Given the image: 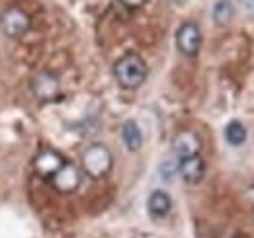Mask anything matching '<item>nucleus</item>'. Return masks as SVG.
<instances>
[{"instance_id": "1", "label": "nucleus", "mask_w": 254, "mask_h": 238, "mask_svg": "<svg viewBox=\"0 0 254 238\" xmlns=\"http://www.w3.org/2000/svg\"><path fill=\"white\" fill-rule=\"evenodd\" d=\"M114 76L124 90L139 88L147 78V62L137 53H126L114 64Z\"/></svg>"}, {"instance_id": "2", "label": "nucleus", "mask_w": 254, "mask_h": 238, "mask_svg": "<svg viewBox=\"0 0 254 238\" xmlns=\"http://www.w3.org/2000/svg\"><path fill=\"white\" fill-rule=\"evenodd\" d=\"M114 166V156L108 147L96 143V145H90L88 149L84 150L82 154V170L86 172V176L90 178H104L110 174Z\"/></svg>"}, {"instance_id": "3", "label": "nucleus", "mask_w": 254, "mask_h": 238, "mask_svg": "<svg viewBox=\"0 0 254 238\" xmlns=\"http://www.w3.org/2000/svg\"><path fill=\"white\" fill-rule=\"evenodd\" d=\"M0 28L10 37H20V35H26L30 31L32 20L22 8L10 6L0 14Z\"/></svg>"}, {"instance_id": "4", "label": "nucleus", "mask_w": 254, "mask_h": 238, "mask_svg": "<svg viewBox=\"0 0 254 238\" xmlns=\"http://www.w3.org/2000/svg\"><path fill=\"white\" fill-rule=\"evenodd\" d=\"M176 47L182 55L195 57L201 47V30L193 22H184L176 31Z\"/></svg>"}, {"instance_id": "5", "label": "nucleus", "mask_w": 254, "mask_h": 238, "mask_svg": "<svg viewBox=\"0 0 254 238\" xmlns=\"http://www.w3.org/2000/svg\"><path fill=\"white\" fill-rule=\"evenodd\" d=\"M32 90L33 96L41 102H53L61 96V82H59V76L53 74V72H39L35 74L32 80Z\"/></svg>"}, {"instance_id": "6", "label": "nucleus", "mask_w": 254, "mask_h": 238, "mask_svg": "<svg viewBox=\"0 0 254 238\" xmlns=\"http://www.w3.org/2000/svg\"><path fill=\"white\" fill-rule=\"evenodd\" d=\"M64 164H66V160H64L59 152H55V150H51V149L41 150V152L35 156V160H33L35 172H37L39 176H43V178H53V176L63 168Z\"/></svg>"}, {"instance_id": "7", "label": "nucleus", "mask_w": 254, "mask_h": 238, "mask_svg": "<svg viewBox=\"0 0 254 238\" xmlns=\"http://www.w3.org/2000/svg\"><path fill=\"white\" fill-rule=\"evenodd\" d=\"M80 170L76 168V166H72V164H64L63 168L51 178V183H53V187L57 189V191H61V193H72L74 189H78V185H80Z\"/></svg>"}, {"instance_id": "8", "label": "nucleus", "mask_w": 254, "mask_h": 238, "mask_svg": "<svg viewBox=\"0 0 254 238\" xmlns=\"http://www.w3.org/2000/svg\"><path fill=\"white\" fill-rule=\"evenodd\" d=\"M178 174L182 176V179L186 183H197L201 181L203 174H205V160L197 154H191L186 158H180L178 162Z\"/></svg>"}, {"instance_id": "9", "label": "nucleus", "mask_w": 254, "mask_h": 238, "mask_svg": "<svg viewBox=\"0 0 254 238\" xmlns=\"http://www.w3.org/2000/svg\"><path fill=\"white\" fill-rule=\"evenodd\" d=\"M172 149L176 152L178 158H186V156H191V154H197L199 150V139L193 131H180L174 141H172Z\"/></svg>"}, {"instance_id": "10", "label": "nucleus", "mask_w": 254, "mask_h": 238, "mask_svg": "<svg viewBox=\"0 0 254 238\" xmlns=\"http://www.w3.org/2000/svg\"><path fill=\"white\" fill-rule=\"evenodd\" d=\"M147 209H149L151 217L162 219V217H166V215L170 213V209H172V199H170V195H168L166 191L157 189V191H153V193L149 195V199H147Z\"/></svg>"}, {"instance_id": "11", "label": "nucleus", "mask_w": 254, "mask_h": 238, "mask_svg": "<svg viewBox=\"0 0 254 238\" xmlns=\"http://www.w3.org/2000/svg\"><path fill=\"white\" fill-rule=\"evenodd\" d=\"M122 139H124V145L127 147V150H131V152L143 147V133H141V127L137 121L127 119L122 125Z\"/></svg>"}, {"instance_id": "12", "label": "nucleus", "mask_w": 254, "mask_h": 238, "mask_svg": "<svg viewBox=\"0 0 254 238\" xmlns=\"http://www.w3.org/2000/svg\"><path fill=\"white\" fill-rule=\"evenodd\" d=\"M225 141L231 145V147H241L245 141H247V129L241 121H231L227 127H225Z\"/></svg>"}, {"instance_id": "13", "label": "nucleus", "mask_w": 254, "mask_h": 238, "mask_svg": "<svg viewBox=\"0 0 254 238\" xmlns=\"http://www.w3.org/2000/svg\"><path fill=\"white\" fill-rule=\"evenodd\" d=\"M235 14V8H233V2L231 0H217L213 4V20L217 26H225L229 24V20L233 18Z\"/></svg>"}, {"instance_id": "14", "label": "nucleus", "mask_w": 254, "mask_h": 238, "mask_svg": "<svg viewBox=\"0 0 254 238\" xmlns=\"http://www.w3.org/2000/svg\"><path fill=\"white\" fill-rule=\"evenodd\" d=\"M176 172H178V164H174L170 160L160 164V178L164 179V181H172L174 176H176Z\"/></svg>"}, {"instance_id": "15", "label": "nucleus", "mask_w": 254, "mask_h": 238, "mask_svg": "<svg viewBox=\"0 0 254 238\" xmlns=\"http://www.w3.org/2000/svg\"><path fill=\"white\" fill-rule=\"evenodd\" d=\"M127 8H141L143 4H147V0H120Z\"/></svg>"}, {"instance_id": "16", "label": "nucleus", "mask_w": 254, "mask_h": 238, "mask_svg": "<svg viewBox=\"0 0 254 238\" xmlns=\"http://www.w3.org/2000/svg\"><path fill=\"white\" fill-rule=\"evenodd\" d=\"M172 4H178V6H182V4H186V0H170Z\"/></svg>"}, {"instance_id": "17", "label": "nucleus", "mask_w": 254, "mask_h": 238, "mask_svg": "<svg viewBox=\"0 0 254 238\" xmlns=\"http://www.w3.org/2000/svg\"><path fill=\"white\" fill-rule=\"evenodd\" d=\"M235 238H253V237H251V235H237Z\"/></svg>"}]
</instances>
